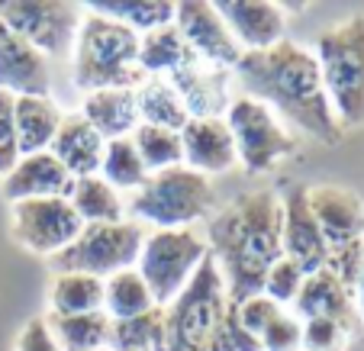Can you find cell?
Instances as JSON below:
<instances>
[{"mask_svg": "<svg viewBox=\"0 0 364 351\" xmlns=\"http://www.w3.org/2000/svg\"><path fill=\"white\" fill-rule=\"evenodd\" d=\"M165 345V310L142 313L132 319H110V351H161Z\"/></svg>", "mask_w": 364, "mask_h": 351, "instance_id": "31", "label": "cell"}, {"mask_svg": "<svg viewBox=\"0 0 364 351\" xmlns=\"http://www.w3.org/2000/svg\"><path fill=\"white\" fill-rule=\"evenodd\" d=\"M14 351H62V348H58L55 338H52V329H48L46 316H36L20 329Z\"/></svg>", "mask_w": 364, "mask_h": 351, "instance_id": "40", "label": "cell"}, {"mask_svg": "<svg viewBox=\"0 0 364 351\" xmlns=\"http://www.w3.org/2000/svg\"><path fill=\"white\" fill-rule=\"evenodd\" d=\"M168 81H171L174 90L181 94L191 119L193 117H226L229 104H232V94H229L232 71L206 65L203 58H197V55L187 58L178 71H171Z\"/></svg>", "mask_w": 364, "mask_h": 351, "instance_id": "17", "label": "cell"}, {"mask_svg": "<svg viewBox=\"0 0 364 351\" xmlns=\"http://www.w3.org/2000/svg\"><path fill=\"white\" fill-rule=\"evenodd\" d=\"M81 117L100 132L107 142L113 139H129L139 129V104L136 87H110L84 94Z\"/></svg>", "mask_w": 364, "mask_h": 351, "instance_id": "22", "label": "cell"}, {"mask_svg": "<svg viewBox=\"0 0 364 351\" xmlns=\"http://www.w3.org/2000/svg\"><path fill=\"white\" fill-rule=\"evenodd\" d=\"M20 161L16 145V123H14V97L0 90V178Z\"/></svg>", "mask_w": 364, "mask_h": 351, "instance_id": "39", "label": "cell"}, {"mask_svg": "<svg viewBox=\"0 0 364 351\" xmlns=\"http://www.w3.org/2000/svg\"><path fill=\"white\" fill-rule=\"evenodd\" d=\"M191 55L193 52L187 48L184 36L178 33L174 23L139 36V68H142L145 77H168L171 71H178Z\"/></svg>", "mask_w": 364, "mask_h": 351, "instance_id": "28", "label": "cell"}, {"mask_svg": "<svg viewBox=\"0 0 364 351\" xmlns=\"http://www.w3.org/2000/svg\"><path fill=\"white\" fill-rule=\"evenodd\" d=\"M81 229L84 222L77 220L68 197L10 203V232H14L16 245H23L29 255L55 258L77 239Z\"/></svg>", "mask_w": 364, "mask_h": 351, "instance_id": "11", "label": "cell"}, {"mask_svg": "<svg viewBox=\"0 0 364 351\" xmlns=\"http://www.w3.org/2000/svg\"><path fill=\"white\" fill-rule=\"evenodd\" d=\"M0 90L10 97H52L48 58L4 23H0Z\"/></svg>", "mask_w": 364, "mask_h": 351, "instance_id": "15", "label": "cell"}, {"mask_svg": "<svg viewBox=\"0 0 364 351\" xmlns=\"http://www.w3.org/2000/svg\"><path fill=\"white\" fill-rule=\"evenodd\" d=\"M290 313H294L300 323L303 319H332V323L345 325L351 335H358L364 325L361 313H358V306H355V293L326 268L303 281Z\"/></svg>", "mask_w": 364, "mask_h": 351, "instance_id": "18", "label": "cell"}, {"mask_svg": "<svg viewBox=\"0 0 364 351\" xmlns=\"http://www.w3.org/2000/svg\"><path fill=\"white\" fill-rule=\"evenodd\" d=\"M149 310H155V296L136 268H126L103 281V313L110 319H132Z\"/></svg>", "mask_w": 364, "mask_h": 351, "instance_id": "29", "label": "cell"}, {"mask_svg": "<svg viewBox=\"0 0 364 351\" xmlns=\"http://www.w3.org/2000/svg\"><path fill=\"white\" fill-rule=\"evenodd\" d=\"M355 306L364 319V261H361V271H358V281H355Z\"/></svg>", "mask_w": 364, "mask_h": 351, "instance_id": "41", "label": "cell"}, {"mask_svg": "<svg viewBox=\"0 0 364 351\" xmlns=\"http://www.w3.org/2000/svg\"><path fill=\"white\" fill-rule=\"evenodd\" d=\"M226 284L213 258H206L193 281L174 296L165 310V345L161 351H210L223 313H226Z\"/></svg>", "mask_w": 364, "mask_h": 351, "instance_id": "6", "label": "cell"}, {"mask_svg": "<svg viewBox=\"0 0 364 351\" xmlns=\"http://www.w3.org/2000/svg\"><path fill=\"white\" fill-rule=\"evenodd\" d=\"M284 207L277 190H245L210 216L206 248L226 284L229 303L262 293L264 274L284 255L281 245Z\"/></svg>", "mask_w": 364, "mask_h": 351, "instance_id": "2", "label": "cell"}, {"mask_svg": "<svg viewBox=\"0 0 364 351\" xmlns=\"http://www.w3.org/2000/svg\"><path fill=\"white\" fill-rule=\"evenodd\" d=\"M220 16L226 20L232 39L239 42L242 52H264V48L277 45L287 39V10L281 4H268V0H229V4H216Z\"/></svg>", "mask_w": 364, "mask_h": 351, "instance_id": "16", "label": "cell"}, {"mask_svg": "<svg viewBox=\"0 0 364 351\" xmlns=\"http://www.w3.org/2000/svg\"><path fill=\"white\" fill-rule=\"evenodd\" d=\"M75 87L84 94L110 87H139L145 81L139 68V36L123 23L84 7V23L75 42Z\"/></svg>", "mask_w": 364, "mask_h": 351, "instance_id": "3", "label": "cell"}, {"mask_svg": "<svg viewBox=\"0 0 364 351\" xmlns=\"http://www.w3.org/2000/svg\"><path fill=\"white\" fill-rule=\"evenodd\" d=\"M87 10L123 23L136 36L174 23V4H168V0H110V4H87Z\"/></svg>", "mask_w": 364, "mask_h": 351, "instance_id": "30", "label": "cell"}, {"mask_svg": "<svg viewBox=\"0 0 364 351\" xmlns=\"http://www.w3.org/2000/svg\"><path fill=\"white\" fill-rule=\"evenodd\" d=\"M132 145H136L139 158H142L145 171H168V168L184 165V145H181V132L161 129V126H142L132 132Z\"/></svg>", "mask_w": 364, "mask_h": 351, "instance_id": "32", "label": "cell"}, {"mask_svg": "<svg viewBox=\"0 0 364 351\" xmlns=\"http://www.w3.org/2000/svg\"><path fill=\"white\" fill-rule=\"evenodd\" d=\"M71 174L55 161L52 152L20 155L14 168L4 174V197L10 203L20 200H46V197H68Z\"/></svg>", "mask_w": 364, "mask_h": 351, "instance_id": "20", "label": "cell"}, {"mask_svg": "<svg viewBox=\"0 0 364 351\" xmlns=\"http://www.w3.org/2000/svg\"><path fill=\"white\" fill-rule=\"evenodd\" d=\"M206 258L210 248L197 229H155L145 232L136 271L149 284L155 306H168L193 281Z\"/></svg>", "mask_w": 364, "mask_h": 351, "instance_id": "7", "label": "cell"}, {"mask_svg": "<svg viewBox=\"0 0 364 351\" xmlns=\"http://www.w3.org/2000/svg\"><path fill=\"white\" fill-rule=\"evenodd\" d=\"M174 26L184 36L187 48H191L197 58H203L206 65H216V68L232 71L242 58L239 42L232 39L226 20L220 16L216 4H206V0H184V4H174Z\"/></svg>", "mask_w": 364, "mask_h": 351, "instance_id": "12", "label": "cell"}, {"mask_svg": "<svg viewBox=\"0 0 364 351\" xmlns=\"http://www.w3.org/2000/svg\"><path fill=\"white\" fill-rule=\"evenodd\" d=\"M235 310H239L242 325H245V329L258 338L277 316H281L284 310H287V306L274 303V300H271V296H264V293H255V296H248V300H242V303H235Z\"/></svg>", "mask_w": 364, "mask_h": 351, "instance_id": "38", "label": "cell"}, {"mask_svg": "<svg viewBox=\"0 0 364 351\" xmlns=\"http://www.w3.org/2000/svg\"><path fill=\"white\" fill-rule=\"evenodd\" d=\"M303 281H306V274H303L300 268H296L290 258H277L274 264H271V271L264 274V284H262V293L271 296L274 303L281 306H294L296 293H300Z\"/></svg>", "mask_w": 364, "mask_h": 351, "instance_id": "34", "label": "cell"}, {"mask_svg": "<svg viewBox=\"0 0 364 351\" xmlns=\"http://www.w3.org/2000/svg\"><path fill=\"white\" fill-rule=\"evenodd\" d=\"M232 81H239L242 97L264 104L281 123L296 126L323 145L342 142L345 129L326 94L316 55L300 42L284 39L264 52H242Z\"/></svg>", "mask_w": 364, "mask_h": 351, "instance_id": "1", "label": "cell"}, {"mask_svg": "<svg viewBox=\"0 0 364 351\" xmlns=\"http://www.w3.org/2000/svg\"><path fill=\"white\" fill-rule=\"evenodd\" d=\"M281 207H284V222H281L284 258H290L306 277L323 271L326 258H329V245H326L323 232H319L316 220H313L306 187H290L281 197Z\"/></svg>", "mask_w": 364, "mask_h": 351, "instance_id": "14", "label": "cell"}, {"mask_svg": "<svg viewBox=\"0 0 364 351\" xmlns=\"http://www.w3.org/2000/svg\"><path fill=\"white\" fill-rule=\"evenodd\" d=\"M300 335H303V323L290 310H284L258 335V342H262V351H300Z\"/></svg>", "mask_w": 364, "mask_h": 351, "instance_id": "37", "label": "cell"}, {"mask_svg": "<svg viewBox=\"0 0 364 351\" xmlns=\"http://www.w3.org/2000/svg\"><path fill=\"white\" fill-rule=\"evenodd\" d=\"M100 178L110 187H117V190H129V193L145 184L149 171H145L132 139H113V142H107L103 161H100Z\"/></svg>", "mask_w": 364, "mask_h": 351, "instance_id": "33", "label": "cell"}, {"mask_svg": "<svg viewBox=\"0 0 364 351\" xmlns=\"http://www.w3.org/2000/svg\"><path fill=\"white\" fill-rule=\"evenodd\" d=\"M52 338L62 351H110V316L107 313H81V316H46Z\"/></svg>", "mask_w": 364, "mask_h": 351, "instance_id": "27", "label": "cell"}, {"mask_svg": "<svg viewBox=\"0 0 364 351\" xmlns=\"http://www.w3.org/2000/svg\"><path fill=\"white\" fill-rule=\"evenodd\" d=\"M313 55L342 129H364V14L323 29Z\"/></svg>", "mask_w": 364, "mask_h": 351, "instance_id": "5", "label": "cell"}, {"mask_svg": "<svg viewBox=\"0 0 364 351\" xmlns=\"http://www.w3.org/2000/svg\"><path fill=\"white\" fill-rule=\"evenodd\" d=\"M62 119L65 117L52 97H14V123L20 155L48 152Z\"/></svg>", "mask_w": 364, "mask_h": 351, "instance_id": "23", "label": "cell"}, {"mask_svg": "<svg viewBox=\"0 0 364 351\" xmlns=\"http://www.w3.org/2000/svg\"><path fill=\"white\" fill-rule=\"evenodd\" d=\"M0 23L46 58H68L84 23V7L71 0H0Z\"/></svg>", "mask_w": 364, "mask_h": 351, "instance_id": "10", "label": "cell"}, {"mask_svg": "<svg viewBox=\"0 0 364 351\" xmlns=\"http://www.w3.org/2000/svg\"><path fill=\"white\" fill-rule=\"evenodd\" d=\"M145 229L132 220L100 222V226H84L77 239L55 258H48L55 271H77L90 274L97 281L119 274L126 268H136L139 252H142Z\"/></svg>", "mask_w": 364, "mask_h": 351, "instance_id": "8", "label": "cell"}, {"mask_svg": "<svg viewBox=\"0 0 364 351\" xmlns=\"http://www.w3.org/2000/svg\"><path fill=\"white\" fill-rule=\"evenodd\" d=\"M306 200L329 252L364 242V203L355 190L338 184H316L306 187Z\"/></svg>", "mask_w": 364, "mask_h": 351, "instance_id": "13", "label": "cell"}, {"mask_svg": "<svg viewBox=\"0 0 364 351\" xmlns=\"http://www.w3.org/2000/svg\"><path fill=\"white\" fill-rule=\"evenodd\" d=\"M103 310V281L77 271H55L48 290V313L52 316H81Z\"/></svg>", "mask_w": 364, "mask_h": 351, "instance_id": "26", "label": "cell"}, {"mask_svg": "<svg viewBox=\"0 0 364 351\" xmlns=\"http://www.w3.org/2000/svg\"><path fill=\"white\" fill-rule=\"evenodd\" d=\"M213 207V180L191 171L187 165L149 174L145 184L132 190L126 203L132 222H145L155 229H193L197 222L210 220Z\"/></svg>", "mask_w": 364, "mask_h": 351, "instance_id": "4", "label": "cell"}, {"mask_svg": "<svg viewBox=\"0 0 364 351\" xmlns=\"http://www.w3.org/2000/svg\"><path fill=\"white\" fill-rule=\"evenodd\" d=\"M351 338L355 335L332 319H303L300 351H345Z\"/></svg>", "mask_w": 364, "mask_h": 351, "instance_id": "35", "label": "cell"}, {"mask_svg": "<svg viewBox=\"0 0 364 351\" xmlns=\"http://www.w3.org/2000/svg\"><path fill=\"white\" fill-rule=\"evenodd\" d=\"M226 126L235 142V158L248 174H268L296 152V139L274 113L252 97H232Z\"/></svg>", "mask_w": 364, "mask_h": 351, "instance_id": "9", "label": "cell"}, {"mask_svg": "<svg viewBox=\"0 0 364 351\" xmlns=\"http://www.w3.org/2000/svg\"><path fill=\"white\" fill-rule=\"evenodd\" d=\"M181 145H184V165L203 178L226 174L239 165L232 132L223 117H193L181 129Z\"/></svg>", "mask_w": 364, "mask_h": 351, "instance_id": "19", "label": "cell"}, {"mask_svg": "<svg viewBox=\"0 0 364 351\" xmlns=\"http://www.w3.org/2000/svg\"><path fill=\"white\" fill-rule=\"evenodd\" d=\"M103 148H107V139L81 117V113H71L62 119L55 139L48 145V152L55 155V161L71 174V178H90V174H100V161H103Z\"/></svg>", "mask_w": 364, "mask_h": 351, "instance_id": "21", "label": "cell"}, {"mask_svg": "<svg viewBox=\"0 0 364 351\" xmlns=\"http://www.w3.org/2000/svg\"><path fill=\"white\" fill-rule=\"evenodd\" d=\"M68 203L75 207L77 220L84 226H100V222H119L126 220V200L117 187H110L100 174L71 180Z\"/></svg>", "mask_w": 364, "mask_h": 351, "instance_id": "24", "label": "cell"}, {"mask_svg": "<svg viewBox=\"0 0 364 351\" xmlns=\"http://www.w3.org/2000/svg\"><path fill=\"white\" fill-rule=\"evenodd\" d=\"M136 104L142 126H161V129L181 132L191 123V113L168 77H145L136 87Z\"/></svg>", "mask_w": 364, "mask_h": 351, "instance_id": "25", "label": "cell"}, {"mask_svg": "<svg viewBox=\"0 0 364 351\" xmlns=\"http://www.w3.org/2000/svg\"><path fill=\"white\" fill-rule=\"evenodd\" d=\"M210 351H262V342L242 325L235 303H226V313H223L220 325H216Z\"/></svg>", "mask_w": 364, "mask_h": 351, "instance_id": "36", "label": "cell"}]
</instances>
